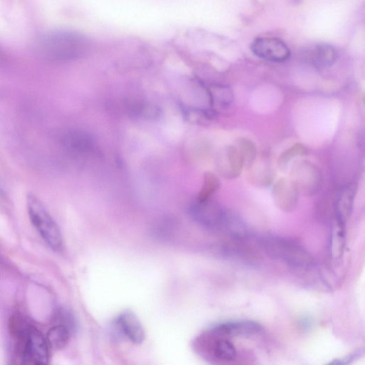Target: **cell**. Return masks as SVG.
I'll return each instance as SVG.
<instances>
[{
  "instance_id": "obj_10",
  "label": "cell",
  "mask_w": 365,
  "mask_h": 365,
  "mask_svg": "<svg viewBox=\"0 0 365 365\" xmlns=\"http://www.w3.org/2000/svg\"><path fill=\"white\" fill-rule=\"evenodd\" d=\"M263 330L261 324L252 320L231 321L218 324L212 331V333L224 338L252 337L261 333Z\"/></svg>"
},
{
  "instance_id": "obj_6",
  "label": "cell",
  "mask_w": 365,
  "mask_h": 365,
  "mask_svg": "<svg viewBox=\"0 0 365 365\" xmlns=\"http://www.w3.org/2000/svg\"><path fill=\"white\" fill-rule=\"evenodd\" d=\"M291 179L299 193L307 196L315 195L322 184V175L318 167L307 160L296 162L291 170Z\"/></svg>"
},
{
  "instance_id": "obj_14",
  "label": "cell",
  "mask_w": 365,
  "mask_h": 365,
  "mask_svg": "<svg viewBox=\"0 0 365 365\" xmlns=\"http://www.w3.org/2000/svg\"><path fill=\"white\" fill-rule=\"evenodd\" d=\"M309 59L317 68L330 67L336 60V53L334 48L327 45H319L310 52Z\"/></svg>"
},
{
  "instance_id": "obj_4",
  "label": "cell",
  "mask_w": 365,
  "mask_h": 365,
  "mask_svg": "<svg viewBox=\"0 0 365 365\" xmlns=\"http://www.w3.org/2000/svg\"><path fill=\"white\" fill-rule=\"evenodd\" d=\"M191 217L202 226L212 229H223L233 234L241 235L242 226L237 220L216 205L207 200H198L190 209Z\"/></svg>"
},
{
  "instance_id": "obj_7",
  "label": "cell",
  "mask_w": 365,
  "mask_h": 365,
  "mask_svg": "<svg viewBox=\"0 0 365 365\" xmlns=\"http://www.w3.org/2000/svg\"><path fill=\"white\" fill-rule=\"evenodd\" d=\"M253 53L259 58L273 62L288 60L291 51L282 40L277 38H259L252 46Z\"/></svg>"
},
{
  "instance_id": "obj_17",
  "label": "cell",
  "mask_w": 365,
  "mask_h": 365,
  "mask_svg": "<svg viewBox=\"0 0 365 365\" xmlns=\"http://www.w3.org/2000/svg\"><path fill=\"white\" fill-rule=\"evenodd\" d=\"M69 338L70 330L62 324L50 329L46 336L50 347L54 350L64 348L69 343Z\"/></svg>"
},
{
  "instance_id": "obj_3",
  "label": "cell",
  "mask_w": 365,
  "mask_h": 365,
  "mask_svg": "<svg viewBox=\"0 0 365 365\" xmlns=\"http://www.w3.org/2000/svg\"><path fill=\"white\" fill-rule=\"evenodd\" d=\"M27 205L29 219L39 235L51 249L60 251L63 247L62 233L43 202L30 193L27 196Z\"/></svg>"
},
{
  "instance_id": "obj_19",
  "label": "cell",
  "mask_w": 365,
  "mask_h": 365,
  "mask_svg": "<svg viewBox=\"0 0 365 365\" xmlns=\"http://www.w3.org/2000/svg\"><path fill=\"white\" fill-rule=\"evenodd\" d=\"M345 226L336 221L331 238V250L334 258H340L345 247Z\"/></svg>"
},
{
  "instance_id": "obj_16",
  "label": "cell",
  "mask_w": 365,
  "mask_h": 365,
  "mask_svg": "<svg viewBox=\"0 0 365 365\" xmlns=\"http://www.w3.org/2000/svg\"><path fill=\"white\" fill-rule=\"evenodd\" d=\"M238 149L245 163V167L249 169L257 159V148L254 142L248 138H237L234 144Z\"/></svg>"
},
{
  "instance_id": "obj_8",
  "label": "cell",
  "mask_w": 365,
  "mask_h": 365,
  "mask_svg": "<svg viewBox=\"0 0 365 365\" xmlns=\"http://www.w3.org/2000/svg\"><path fill=\"white\" fill-rule=\"evenodd\" d=\"M299 191L290 178L282 177L273 186L272 197L275 206L284 212L294 211L298 205Z\"/></svg>"
},
{
  "instance_id": "obj_18",
  "label": "cell",
  "mask_w": 365,
  "mask_h": 365,
  "mask_svg": "<svg viewBox=\"0 0 365 365\" xmlns=\"http://www.w3.org/2000/svg\"><path fill=\"white\" fill-rule=\"evenodd\" d=\"M212 101L214 104L221 109L228 108L234 101V93L228 86H216L212 92Z\"/></svg>"
},
{
  "instance_id": "obj_9",
  "label": "cell",
  "mask_w": 365,
  "mask_h": 365,
  "mask_svg": "<svg viewBox=\"0 0 365 365\" xmlns=\"http://www.w3.org/2000/svg\"><path fill=\"white\" fill-rule=\"evenodd\" d=\"M216 167L223 178L233 180L240 176L245 168L242 158L235 145H227L219 152Z\"/></svg>"
},
{
  "instance_id": "obj_1",
  "label": "cell",
  "mask_w": 365,
  "mask_h": 365,
  "mask_svg": "<svg viewBox=\"0 0 365 365\" xmlns=\"http://www.w3.org/2000/svg\"><path fill=\"white\" fill-rule=\"evenodd\" d=\"M11 326L22 362L36 365L48 364L50 347L46 337L22 319H13Z\"/></svg>"
},
{
  "instance_id": "obj_5",
  "label": "cell",
  "mask_w": 365,
  "mask_h": 365,
  "mask_svg": "<svg viewBox=\"0 0 365 365\" xmlns=\"http://www.w3.org/2000/svg\"><path fill=\"white\" fill-rule=\"evenodd\" d=\"M263 247L270 256L292 267L305 269L313 264L310 254L293 240L268 237L263 240Z\"/></svg>"
},
{
  "instance_id": "obj_23",
  "label": "cell",
  "mask_w": 365,
  "mask_h": 365,
  "mask_svg": "<svg viewBox=\"0 0 365 365\" xmlns=\"http://www.w3.org/2000/svg\"><path fill=\"white\" fill-rule=\"evenodd\" d=\"M363 353V350H359L357 352H354V354H350L349 356H347V357L345 358H343L342 359H339V361H333L332 362V364H348L350 363V361H352L353 359H357L358 358L359 355H360L361 354Z\"/></svg>"
},
{
  "instance_id": "obj_21",
  "label": "cell",
  "mask_w": 365,
  "mask_h": 365,
  "mask_svg": "<svg viewBox=\"0 0 365 365\" xmlns=\"http://www.w3.org/2000/svg\"><path fill=\"white\" fill-rule=\"evenodd\" d=\"M65 145L72 150L83 151L88 149L90 145L89 139L83 134L71 132L64 137Z\"/></svg>"
},
{
  "instance_id": "obj_20",
  "label": "cell",
  "mask_w": 365,
  "mask_h": 365,
  "mask_svg": "<svg viewBox=\"0 0 365 365\" xmlns=\"http://www.w3.org/2000/svg\"><path fill=\"white\" fill-rule=\"evenodd\" d=\"M220 181L212 172L205 174V183L198 196V200H207L219 189Z\"/></svg>"
},
{
  "instance_id": "obj_12",
  "label": "cell",
  "mask_w": 365,
  "mask_h": 365,
  "mask_svg": "<svg viewBox=\"0 0 365 365\" xmlns=\"http://www.w3.org/2000/svg\"><path fill=\"white\" fill-rule=\"evenodd\" d=\"M121 331L134 344L140 345L145 339V332L138 317L131 311L121 313L117 319Z\"/></svg>"
},
{
  "instance_id": "obj_2",
  "label": "cell",
  "mask_w": 365,
  "mask_h": 365,
  "mask_svg": "<svg viewBox=\"0 0 365 365\" xmlns=\"http://www.w3.org/2000/svg\"><path fill=\"white\" fill-rule=\"evenodd\" d=\"M40 53L55 60L67 61L83 57L91 49L89 39L83 34L71 32L51 33L39 44Z\"/></svg>"
},
{
  "instance_id": "obj_11",
  "label": "cell",
  "mask_w": 365,
  "mask_h": 365,
  "mask_svg": "<svg viewBox=\"0 0 365 365\" xmlns=\"http://www.w3.org/2000/svg\"><path fill=\"white\" fill-rule=\"evenodd\" d=\"M206 343L209 354L215 359L223 362H230L235 359L237 350L227 338L216 336L209 332V335L202 337Z\"/></svg>"
},
{
  "instance_id": "obj_15",
  "label": "cell",
  "mask_w": 365,
  "mask_h": 365,
  "mask_svg": "<svg viewBox=\"0 0 365 365\" xmlns=\"http://www.w3.org/2000/svg\"><path fill=\"white\" fill-rule=\"evenodd\" d=\"M308 153L306 146L301 143H296L284 151L278 157L277 167L279 170L285 172L289 170L291 162L294 159L305 156Z\"/></svg>"
},
{
  "instance_id": "obj_22",
  "label": "cell",
  "mask_w": 365,
  "mask_h": 365,
  "mask_svg": "<svg viewBox=\"0 0 365 365\" xmlns=\"http://www.w3.org/2000/svg\"><path fill=\"white\" fill-rule=\"evenodd\" d=\"M249 169H253L251 172V179L255 182L257 181V184L263 186H268L273 181V173L268 166L264 165L256 167L252 165Z\"/></svg>"
},
{
  "instance_id": "obj_13",
  "label": "cell",
  "mask_w": 365,
  "mask_h": 365,
  "mask_svg": "<svg viewBox=\"0 0 365 365\" xmlns=\"http://www.w3.org/2000/svg\"><path fill=\"white\" fill-rule=\"evenodd\" d=\"M357 186L352 184L346 186L340 194L336 206V221L345 225L354 205Z\"/></svg>"
}]
</instances>
